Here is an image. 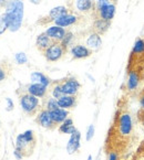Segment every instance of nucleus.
<instances>
[{"mask_svg": "<svg viewBox=\"0 0 144 160\" xmlns=\"http://www.w3.org/2000/svg\"><path fill=\"white\" fill-rule=\"evenodd\" d=\"M24 2L21 0H10L8 1L6 12L9 22V30L11 32H16L20 29L24 18Z\"/></svg>", "mask_w": 144, "mask_h": 160, "instance_id": "nucleus-1", "label": "nucleus"}, {"mask_svg": "<svg viewBox=\"0 0 144 160\" xmlns=\"http://www.w3.org/2000/svg\"><path fill=\"white\" fill-rule=\"evenodd\" d=\"M115 128L121 138H129L133 134L134 124L129 112H119L115 117Z\"/></svg>", "mask_w": 144, "mask_h": 160, "instance_id": "nucleus-2", "label": "nucleus"}, {"mask_svg": "<svg viewBox=\"0 0 144 160\" xmlns=\"http://www.w3.org/2000/svg\"><path fill=\"white\" fill-rule=\"evenodd\" d=\"M137 62H144V39L139 38L135 40L129 58V70L135 65Z\"/></svg>", "mask_w": 144, "mask_h": 160, "instance_id": "nucleus-3", "label": "nucleus"}, {"mask_svg": "<svg viewBox=\"0 0 144 160\" xmlns=\"http://www.w3.org/2000/svg\"><path fill=\"white\" fill-rule=\"evenodd\" d=\"M32 144H35V134H33V130L31 129H28L24 132H22V134L18 135V137L16 139V148L19 149L20 151H22L24 155V151L31 150V149H29V147Z\"/></svg>", "mask_w": 144, "mask_h": 160, "instance_id": "nucleus-4", "label": "nucleus"}, {"mask_svg": "<svg viewBox=\"0 0 144 160\" xmlns=\"http://www.w3.org/2000/svg\"><path fill=\"white\" fill-rule=\"evenodd\" d=\"M39 98L38 97L33 96V95L26 93V94L20 96V105L21 108L24 113L27 114H35V112L38 109L39 107Z\"/></svg>", "mask_w": 144, "mask_h": 160, "instance_id": "nucleus-5", "label": "nucleus"}, {"mask_svg": "<svg viewBox=\"0 0 144 160\" xmlns=\"http://www.w3.org/2000/svg\"><path fill=\"white\" fill-rule=\"evenodd\" d=\"M140 70H129L128 73V80H126V90L129 92H134L137 90V87L140 86L142 81V75Z\"/></svg>", "mask_w": 144, "mask_h": 160, "instance_id": "nucleus-6", "label": "nucleus"}, {"mask_svg": "<svg viewBox=\"0 0 144 160\" xmlns=\"http://www.w3.org/2000/svg\"><path fill=\"white\" fill-rule=\"evenodd\" d=\"M64 53V49L60 43H52L49 48L45 51V57L48 61L56 62L62 58Z\"/></svg>", "mask_w": 144, "mask_h": 160, "instance_id": "nucleus-7", "label": "nucleus"}, {"mask_svg": "<svg viewBox=\"0 0 144 160\" xmlns=\"http://www.w3.org/2000/svg\"><path fill=\"white\" fill-rule=\"evenodd\" d=\"M81 146V132L77 129L72 135H70V138L67 144V152L69 155H73L80 149Z\"/></svg>", "mask_w": 144, "mask_h": 160, "instance_id": "nucleus-8", "label": "nucleus"}, {"mask_svg": "<svg viewBox=\"0 0 144 160\" xmlns=\"http://www.w3.org/2000/svg\"><path fill=\"white\" fill-rule=\"evenodd\" d=\"M61 87L64 95H72V96H74L79 92V88L81 87V84L79 83V81L77 78H70L62 83Z\"/></svg>", "mask_w": 144, "mask_h": 160, "instance_id": "nucleus-9", "label": "nucleus"}, {"mask_svg": "<svg viewBox=\"0 0 144 160\" xmlns=\"http://www.w3.org/2000/svg\"><path fill=\"white\" fill-rule=\"evenodd\" d=\"M37 122L43 128H48V129H51V128L55 127V122L52 120L51 115H50V112L48 109H42L40 113L37 116Z\"/></svg>", "mask_w": 144, "mask_h": 160, "instance_id": "nucleus-10", "label": "nucleus"}, {"mask_svg": "<svg viewBox=\"0 0 144 160\" xmlns=\"http://www.w3.org/2000/svg\"><path fill=\"white\" fill-rule=\"evenodd\" d=\"M67 31L64 30V28L59 26H53V27H50V28L47 29L45 31V34L49 37L51 40H55V41H60L64 38V35H66Z\"/></svg>", "mask_w": 144, "mask_h": 160, "instance_id": "nucleus-11", "label": "nucleus"}, {"mask_svg": "<svg viewBox=\"0 0 144 160\" xmlns=\"http://www.w3.org/2000/svg\"><path fill=\"white\" fill-rule=\"evenodd\" d=\"M47 86L42 84H39V83H31L30 85L27 88V92L29 94L33 95V96L38 97V98H43L47 94Z\"/></svg>", "mask_w": 144, "mask_h": 160, "instance_id": "nucleus-12", "label": "nucleus"}, {"mask_svg": "<svg viewBox=\"0 0 144 160\" xmlns=\"http://www.w3.org/2000/svg\"><path fill=\"white\" fill-rule=\"evenodd\" d=\"M115 11H116V7L114 3H109L108 6L103 7L101 10H100L98 13H99V18L100 19H103L105 21H110L114 18L115 16Z\"/></svg>", "mask_w": 144, "mask_h": 160, "instance_id": "nucleus-13", "label": "nucleus"}, {"mask_svg": "<svg viewBox=\"0 0 144 160\" xmlns=\"http://www.w3.org/2000/svg\"><path fill=\"white\" fill-rule=\"evenodd\" d=\"M71 54L74 59H85L91 55V50L84 45H74L71 48Z\"/></svg>", "mask_w": 144, "mask_h": 160, "instance_id": "nucleus-14", "label": "nucleus"}, {"mask_svg": "<svg viewBox=\"0 0 144 160\" xmlns=\"http://www.w3.org/2000/svg\"><path fill=\"white\" fill-rule=\"evenodd\" d=\"M50 115H51V118L53 120L56 125H59V124H62L64 120L68 118L69 116V112L68 109H63V108H57L55 111L50 112Z\"/></svg>", "mask_w": 144, "mask_h": 160, "instance_id": "nucleus-15", "label": "nucleus"}, {"mask_svg": "<svg viewBox=\"0 0 144 160\" xmlns=\"http://www.w3.org/2000/svg\"><path fill=\"white\" fill-rule=\"evenodd\" d=\"M87 45L89 49L91 50H99L102 45V39H101V35L97 32H93L89 35V38L87 39Z\"/></svg>", "mask_w": 144, "mask_h": 160, "instance_id": "nucleus-16", "label": "nucleus"}, {"mask_svg": "<svg viewBox=\"0 0 144 160\" xmlns=\"http://www.w3.org/2000/svg\"><path fill=\"white\" fill-rule=\"evenodd\" d=\"M76 102H77L76 96H72V95H63V96L58 99L59 107L63 109L72 108V107L76 105Z\"/></svg>", "mask_w": 144, "mask_h": 160, "instance_id": "nucleus-17", "label": "nucleus"}, {"mask_svg": "<svg viewBox=\"0 0 144 160\" xmlns=\"http://www.w3.org/2000/svg\"><path fill=\"white\" fill-rule=\"evenodd\" d=\"M35 44H37V47H38L39 50H41V51H45V50H47L48 48L52 44V41L45 32V33H41V34H39L38 37H37Z\"/></svg>", "mask_w": 144, "mask_h": 160, "instance_id": "nucleus-18", "label": "nucleus"}, {"mask_svg": "<svg viewBox=\"0 0 144 160\" xmlns=\"http://www.w3.org/2000/svg\"><path fill=\"white\" fill-rule=\"evenodd\" d=\"M77 20H78V18H77L76 16L68 13V14H66V16L59 18V19H57L55 22H56V26H59V27L64 28V27H69V26L74 24L77 22Z\"/></svg>", "mask_w": 144, "mask_h": 160, "instance_id": "nucleus-19", "label": "nucleus"}, {"mask_svg": "<svg viewBox=\"0 0 144 160\" xmlns=\"http://www.w3.org/2000/svg\"><path fill=\"white\" fill-rule=\"evenodd\" d=\"M76 130H77V128L73 124V120L69 117L67 118L62 124H60V126H59V132H62V134L72 135Z\"/></svg>", "mask_w": 144, "mask_h": 160, "instance_id": "nucleus-20", "label": "nucleus"}, {"mask_svg": "<svg viewBox=\"0 0 144 160\" xmlns=\"http://www.w3.org/2000/svg\"><path fill=\"white\" fill-rule=\"evenodd\" d=\"M66 14H68V9H67L66 7H63V6H59V7H56V8H53V9L50 10L48 17L50 18V20L56 21L57 19L66 16Z\"/></svg>", "mask_w": 144, "mask_h": 160, "instance_id": "nucleus-21", "label": "nucleus"}, {"mask_svg": "<svg viewBox=\"0 0 144 160\" xmlns=\"http://www.w3.org/2000/svg\"><path fill=\"white\" fill-rule=\"evenodd\" d=\"M110 24L111 22L110 21H105L103 19H97L93 23V29L95 30V32L99 33V34H102V33H105L106 31L109 30Z\"/></svg>", "mask_w": 144, "mask_h": 160, "instance_id": "nucleus-22", "label": "nucleus"}, {"mask_svg": "<svg viewBox=\"0 0 144 160\" xmlns=\"http://www.w3.org/2000/svg\"><path fill=\"white\" fill-rule=\"evenodd\" d=\"M31 82L32 83H39V84H42L45 86H49L51 81L49 80V78L45 75V74L40 73V72H33L32 74L30 75Z\"/></svg>", "mask_w": 144, "mask_h": 160, "instance_id": "nucleus-23", "label": "nucleus"}, {"mask_svg": "<svg viewBox=\"0 0 144 160\" xmlns=\"http://www.w3.org/2000/svg\"><path fill=\"white\" fill-rule=\"evenodd\" d=\"M77 9L81 12H88L93 8L92 0H77Z\"/></svg>", "mask_w": 144, "mask_h": 160, "instance_id": "nucleus-24", "label": "nucleus"}, {"mask_svg": "<svg viewBox=\"0 0 144 160\" xmlns=\"http://www.w3.org/2000/svg\"><path fill=\"white\" fill-rule=\"evenodd\" d=\"M7 29H9V22H8V17L6 13L0 16V35L3 34Z\"/></svg>", "mask_w": 144, "mask_h": 160, "instance_id": "nucleus-25", "label": "nucleus"}, {"mask_svg": "<svg viewBox=\"0 0 144 160\" xmlns=\"http://www.w3.org/2000/svg\"><path fill=\"white\" fill-rule=\"evenodd\" d=\"M59 108V104H58V99L56 98H49L47 101V104H45V109H48L49 112L55 111V109Z\"/></svg>", "mask_w": 144, "mask_h": 160, "instance_id": "nucleus-26", "label": "nucleus"}, {"mask_svg": "<svg viewBox=\"0 0 144 160\" xmlns=\"http://www.w3.org/2000/svg\"><path fill=\"white\" fill-rule=\"evenodd\" d=\"M73 40V33L72 32H67L66 35H64V38L61 40V43L60 44L63 47V49H67V47H69L71 43V41Z\"/></svg>", "mask_w": 144, "mask_h": 160, "instance_id": "nucleus-27", "label": "nucleus"}, {"mask_svg": "<svg viewBox=\"0 0 144 160\" xmlns=\"http://www.w3.org/2000/svg\"><path fill=\"white\" fill-rule=\"evenodd\" d=\"M64 95L63 91H62V87L61 85H56L53 87V90H52V97L56 99H59L60 97H62Z\"/></svg>", "mask_w": 144, "mask_h": 160, "instance_id": "nucleus-28", "label": "nucleus"}, {"mask_svg": "<svg viewBox=\"0 0 144 160\" xmlns=\"http://www.w3.org/2000/svg\"><path fill=\"white\" fill-rule=\"evenodd\" d=\"M14 59H16V61L18 64H24V63L28 62V58H27L26 53H24V52H19V53H17L16 57H14Z\"/></svg>", "mask_w": 144, "mask_h": 160, "instance_id": "nucleus-29", "label": "nucleus"}, {"mask_svg": "<svg viewBox=\"0 0 144 160\" xmlns=\"http://www.w3.org/2000/svg\"><path fill=\"white\" fill-rule=\"evenodd\" d=\"M94 134H95V127L94 125H90L87 129V134H85V140L87 141H90L92 140V138L94 137Z\"/></svg>", "mask_w": 144, "mask_h": 160, "instance_id": "nucleus-30", "label": "nucleus"}, {"mask_svg": "<svg viewBox=\"0 0 144 160\" xmlns=\"http://www.w3.org/2000/svg\"><path fill=\"white\" fill-rule=\"evenodd\" d=\"M109 3H111V0H98L97 5H95V7H97V11L99 12L102 8L105 7V6H108Z\"/></svg>", "mask_w": 144, "mask_h": 160, "instance_id": "nucleus-31", "label": "nucleus"}, {"mask_svg": "<svg viewBox=\"0 0 144 160\" xmlns=\"http://www.w3.org/2000/svg\"><path fill=\"white\" fill-rule=\"evenodd\" d=\"M108 160H120V157H119V153L114 150H111L108 155Z\"/></svg>", "mask_w": 144, "mask_h": 160, "instance_id": "nucleus-32", "label": "nucleus"}, {"mask_svg": "<svg viewBox=\"0 0 144 160\" xmlns=\"http://www.w3.org/2000/svg\"><path fill=\"white\" fill-rule=\"evenodd\" d=\"M13 156L17 160H21L22 158L24 157V155L22 153V151H20L19 149H17V148L14 149V151H13Z\"/></svg>", "mask_w": 144, "mask_h": 160, "instance_id": "nucleus-33", "label": "nucleus"}, {"mask_svg": "<svg viewBox=\"0 0 144 160\" xmlns=\"http://www.w3.org/2000/svg\"><path fill=\"white\" fill-rule=\"evenodd\" d=\"M6 102H7V111L8 112H11L12 109H13V107H14V105H13V102L11 101V98H9V97H8V98H6Z\"/></svg>", "mask_w": 144, "mask_h": 160, "instance_id": "nucleus-34", "label": "nucleus"}, {"mask_svg": "<svg viewBox=\"0 0 144 160\" xmlns=\"http://www.w3.org/2000/svg\"><path fill=\"white\" fill-rule=\"evenodd\" d=\"M139 103H140L141 109H144V90L142 91L141 94H140V96H139Z\"/></svg>", "mask_w": 144, "mask_h": 160, "instance_id": "nucleus-35", "label": "nucleus"}, {"mask_svg": "<svg viewBox=\"0 0 144 160\" xmlns=\"http://www.w3.org/2000/svg\"><path fill=\"white\" fill-rule=\"evenodd\" d=\"M137 118H139L140 122L144 126V109H140V112L137 113Z\"/></svg>", "mask_w": 144, "mask_h": 160, "instance_id": "nucleus-36", "label": "nucleus"}, {"mask_svg": "<svg viewBox=\"0 0 144 160\" xmlns=\"http://www.w3.org/2000/svg\"><path fill=\"white\" fill-rule=\"evenodd\" d=\"M6 78V74H5V71L3 70V68H0V81H3Z\"/></svg>", "mask_w": 144, "mask_h": 160, "instance_id": "nucleus-37", "label": "nucleus"}, {"mask_svg": "<svg viewBox=\"0 0 144 160\" xmlns=\"http://www.w3.org/2000/svg\"><path fill=\"white\" fill-rule=\"evenodd\" d=\"M88 160H93L92 159V155H89V156H88Z\"/></svg>", "mask_w": 144, "mask_h": 160, "instance_id": "nucleus-38", "label": "nucleus"}, {"mask_svg": "<svg viewBox=\"0 0 144 160\" xmlns=\"http://www.w3.org/2000/svg\"><path fill=\"white\" fill-rule=\"evenodd\" d=\"M31 1H32V2H35V3H39V2H40L39 0H31Z\"/></svg>", "mask_w": 144, "mask_h": 160, "instance_id": "nucleus-39", "label": "nucleus"}, {"mask_svg": "<svg viewBox=\"0 0 144 160\" xmlns=\"http://www.w3.org/2000/svg\"><path fill=\"white\" fill-rule=\"evenodd\" d=\"M3 3H5V0H0V5H3Z\"/></svg>", "mask_w": 144, "mask_h": 160, "instance_id": "nucleus-40", "label": "nucleus"}]
</instances>
